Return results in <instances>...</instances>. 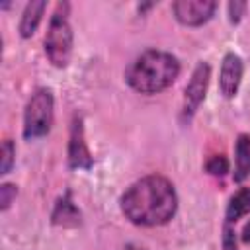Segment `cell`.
<instances>
[{"instance_id":"cell-1","label":"cell","mask_w":250,"mask_h":250,"mask_svg":"<svg viewBox=\"0 0 250 250\" xmlns=\"http://www.w3.org/2000/svg\"><path fill=\"white\" fill-rule=\"evenodd\" d=\"M119 209L123 217L137 227H160L174 219L178 193L166 176L148 174L121 193Z\"/></svg>"},{"instance_id":"cell-2","label":"cell","mask_w":250,"mask_h":250,"mask_svg":"<svg viewBox=\"0 0 250 250\" xmlns=\"http://www.w3.org/2000/svg\"><path fill=\"white\" fill-rule=\"evenodd\" d=\"M182 64L176 55L160 49H146L125 68V82L131 90L152 96L168 90L180 76Z\"/></svg>"},{"instance_id":"cell-3","label":"cell","mask_w":250,"mask_h":250,"mask_svg":"<svg viewBox=\"0 0 250 250\" xmlns=\"http://www.w3.org/2000/svg\"><path fill=\"white\" fill-rule=\"evenodd\" d=\"M70 4L68 2H57L53 16L49 20V27L45 33V57L55 68H66L72 59V47H74V33L70 25Z\"/></svg>"},{"instance_id":"cell-4","label":"cell","mask_w":250,"mask_h":250,"mask_svg":"<svg viewBox=\"0 0 250 250\" xmlns=\"http://www.w3.org/2000/svg\"><path fill=\"white\" fill-rule=\"evenodd\" d=\"M55 119V96L49 88H37L23 109V139L35 141L49 135Z\"/></svg>"},{"instance_id":"cell-5","label":"cell","mask_w":250,"mask_h":250,"mask_svg":"<svg viewBox=\"0 0 250 250\" xmlns=\"http://www.w3.org/2000/svg\"><path fill=\"white\" fill-rule=\"evenodd\" d=\"M209 78H211V66L205 61H199L189 76V82L184 88V100H182V109H180V121L182 125H189L191 119L195 117L197 109L201 107L205 94H207V86H209Z\"/></svg>"},{"instance_id":"cell-6","label":"cell","mask_w":250,"mask_h":250,"mask_svg":"<svg viewBox=\"0 0 250 250\" xmlns=\"http://www.w3.org/2000/svg\"><path fill=\"white\" fill-rule=\"evenodd\" d=\"M68 166L72 170H92L94 168V156L88 148L86 137H84V121L78 113H74L70 121V133H68Z\"/></svg>"},{"instance_id":"cell-7","label":"cell","mask_w":250,"mask_h":250,"mask_svg":"<svg viewBox=\"0 0 250 250\" xmlns=\"http://www.w3.org/2000/svg\"><path fill=\"white\" fill-rule=\"evenodd\" d=\"M217 10V2L213 0H176L172 4L174 18L178 23L186 27H199L207 23Z\"/></svg>"},{"instance_id":"cell-8","label":"cell","mask_w":250,"mask_h":250,"mask_svg":"<svg viewBox=\"0 0 250 250\" xmlns=\"http://www.w3.org/2000/svg\"><path fill=\"white\" fill-rule=\"evenodd\" d=\"M242 76H244V61H242V57L236 55V53H227L223 57L221 72H219V90H221L223 98L232 100L238 94Z\"/></svg>"},{"instance_id":"cell-9","label":"cell","mask_w":250,"mask_h":250,"mask_svg":"<svg viewBox=\"0 0 250 250\" xmlns=\"http://www.w3.org/2000/svg\"><path fill=\"white\" fill-rule=\"evenodd\" d=\"M51 223L55 227H62V229H76L82 223V213L76 207V203L72 201L70 191H66L62 197L57 199L53 211H51Z\"/></svg>"},{"instance_id":"cell-10","label":"cell","mask_w":250,"mask_h":250,"mask_svg":"<svg viewBox=\"0 0 250 250\" xmlns=\"http://www.w3.org/2000/svg\"><path fill=\"white\" fill-rule=\"evenodd\" d=\"M45 10H47V2L45 0H31V2L25 4L23 12H21V18H20V25H18V31H20V35L23 39H29L37 31Z\"/></svg>"},{"instance_id":"cell-11","label":"cell","mask_w":250,"mask_h":250,"mask_svg":"<svg viewBox=\"0 0 250 250\" xmlns=\"http://www.w3.org/2000/svg\"><path fill=\"white\" fill-rule=\"evenodd\" d=\"M250 176V135L240 133L234 141V172L232 180L242 184Z\"/></svg>"},{"instance_id":"cell-12","label":"cell","mask_w":250,"mask_h":250,"mask_svg":"<svg viewBox=\"0 0 250 250\" xmlns=\"http://www.w3.org/2000/svg\"><path fill=\"white\" fill-rule=\"evenodd\" d=\"M248 213H250V186H242L229 197L225 209V223L234 225L238 219H242Z\"/></svg>"},{"instance_id":"cell-13","label":"cell","mask_w":250,"mask_h":250,"mask_svg":"<svg viewBox=\"0 0 250 250\" xmlns=\"http://www.w3.org/2000/svg\"><path fill=\"white\" fill-rule=\"evenodd\" d=\"M16 164V145L12 139H4L0 146V174L6 176Z\"/></svg>"},{"instance_id":"cell-14","label":"cell","mask_w":250,"mask_h":250,"mask_svg":"<svg viewBox=\"0 0 250 250\" xmlns=\"http://www.w3.org/2000/svg\"><path fill=\"white\" fill-rule=\"evenodd\" d=\"M203 168H205V172H207L209 176L223 178V176L229 174V170H230V162H229V158H227L225 154H213V156H209V158L205 160Z\"/></svg>"},{"instance_id":"cell-15","label":"cell","mask_w":250,"mask_h":250,"mask_svg":"<svg viewBox=\"0 0 250 250\" xmlns=\"http://www.w3.org/2000/svg\"><path fill=\"white\" fill-rule=\"evenodd\" d=\"M16 195H18V186H16V184L4 182V184L0 186V211H2V213L10 209V205L14 203Z\"/></svg>"},{"instance_id":"cell-16","label":"cell","mask_w":250,"mask_h":250,"mask_svg":"<svg viewBox=\"0 0 250 250\" xmlns=\"http://www.w3.org/2000/svg\"><path fill=\"white\" fill-rule=\"evenodd\" d=\"M221 250H238V236H236V232H234V227L229 225V223H223Z\"/></svg>"},{"instance_id":"cell-17","label":"cell","mask_w":250,"mask_h":250,"mask_svg":"<svg viewBox=\"0 0 250 250\" xmlns=\"http://www.w3.org/2000/svg\"><path fill=\"white\" fill-rule=\"evenodd\" d=\"M246 8H248V4L246 2H229L227 4V14H229V21L230 23H240V20H242V16H244V12H246Z\"/></svg>"},{"instance_id":"cell-18","label":"cell","mask_w":250,"mask_h":250,"mask_svg":"<svg viewBox=\"0 0 250 250\" xmlns=\"http://www.w3.org/2000/svg\"><path fill=\"white\" fill-rule=\"evenodd\" d=\"M240 240L244 242V244H250V221L242 227V232H240Z\"/></svg>"}]
</instances>
